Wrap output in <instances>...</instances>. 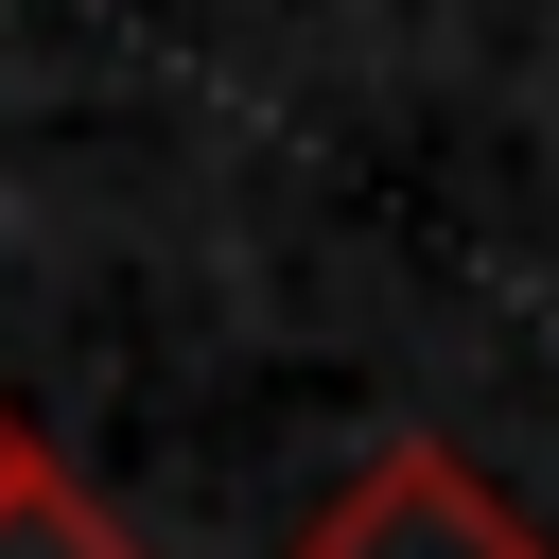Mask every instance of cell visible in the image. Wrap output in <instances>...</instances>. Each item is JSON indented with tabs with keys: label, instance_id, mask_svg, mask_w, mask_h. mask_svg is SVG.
Masks as SVG:
<instances>
[{
	"label": "cell",
	"instance_id": "2",
	"mask_svg": "<svg viewBox=\"0 0 559 559\" xmlns=\"http://www.w3.org/2000/svg\"><path fill=\"white\" fill-rule=\"evenodd\" d=\"M0 559H140V542H122V524H105V507H87V489L35 454V472L0 489Z\"/></svg>",
	"mask_w": 559,
	"mask_h": 559
},
{
	"label": "cell",
	"instance_id": "3",
	"mask_svg": "<svg viewBox=\"0 0 559 559\" xmlns=\"http://www.w3.org/2000/svg\"><path fill=\"white\" fill-rule=\"evenodd\" d=\"M17 472H35V419H0V489H17Z\"/></svg>",
	"mask_w": 559,
	"mask_h": 559
},
{
	"label": "cell",
	"instance_id": "1",
	"mask_svg": "<svg viewBox=\"0 0 559 559\" xmlns=\"http://www.w3.org/2000/svg\"><path fill=\"white\" fill-rule=\"evenodd\" d=\"M297 559H542V524H524L454 437H384V454L297 524Z\"/></svg>",
	"mask_w": 559,
	"mask_h": 559
}]
</instances>
